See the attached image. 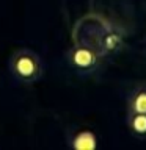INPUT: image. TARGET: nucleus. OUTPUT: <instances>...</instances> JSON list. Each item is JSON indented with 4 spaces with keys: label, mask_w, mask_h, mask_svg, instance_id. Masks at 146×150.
Listing matches in <instances>:
<instances>
[{
    "label": "nucleus",
    "mask_w": 146,
    "mask_h": 150,
    "mask_svg": "<svg viewBox=\"0 0 146 150\" xmlns=\"http://www.w3.org/2000/svg\"><path fill=\"white\" fill-rule=\"evenodd\" d=\"M9 72L22 83H33L41 78L42 63L39 55L30 49H19L9 58Z\"/></svg>",
    "instance_id": "f257e3e1"
},
{
    "label": "nucleus",
    "mask_w": 146,
    "mask_h": 150,
    "mask_svg": "<svg viewBox=\"0 0 146 150\" xmlns=\"http://www.w3.org/2000/svg\"><path fill=\"white\" fill-rule=\"evenodd\" d=\"M68 63L75 72L82 75H88L99 67L101 53L93 45L79 44V45H74L68 52Z\"/></svg>",
    "instance_id": "f03ea898"
},
{
    "label": "nucleus",
    "mask_w": 146,
    "mask_h": 150,
    "mask_svg": "<svg viewBox=\"0 0 146 150\" xmlns=\"http://www.w3.org/2000/svg\"><path fill=\"white\" fill-rule=\"evenodd\" d=\"M66 139H68L69 147L75 150H94L99 147V136L89 127H71L68 134H66Z\"/></svg>",
    "instance_id": "7ed1b4c3"
},
{
    "label": "nucleus",
    "mask_w": 146,
    "mask_h": 150,
    "mask_svg": "<svg viewBox=\"0 0 146 150\" xmlns=\"http://www.w3.org/2000/svg\"><path fill=\"white\" fill-rule=\"evenodd\" d=\"M122 45V35L116 28H110L102 35L101 41H99V49L97 52L101 55H110L116 53Z\"/></svg>",
    "instance_id": "20e7f679"
},
{
    "label": "nucleus",
    "mask_w": 146,
    "mask_h": 150,
    "mask_svg": "<svg viewBox=\"0 0 146 150\" xmlns=\"http://www.w3.org/2000/svg\"><path fill=\"white\" fill-rule=\"evenodd\" d=\"M127 112L146 114V83H140L132 89L127 97Z\"/></svg>",
    "instance_id": "39448f33"
},
{
    "label": "nucleus",
    "mask_w": 146,
    "mask_h": 150,
    "mask_svg": "<svg viewBox=\"0 0 146 150\" xmlns=\"http://www.w3.org/2000/svg\"><path fill=\"white\" fill-rule=\"evenodd\" d=\"M127 127L137 139H146V114L127 112Z\"/></svg>",
    "instance_id": "423d86ee"
}]
</instances>
